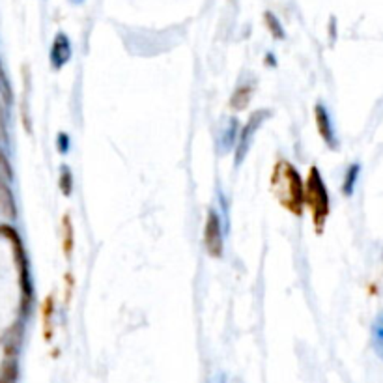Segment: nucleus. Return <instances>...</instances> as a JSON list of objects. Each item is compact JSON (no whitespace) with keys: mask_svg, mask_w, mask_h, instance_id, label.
<instances>
[{"mask_svg":"<svg viewBox=\"0 0 383 383\" xmlns=\"http://www.w3.org/2000/svg\"><path fill=\"white\" fill-rule=\"evenodd\" d=\"M271 191L279 204L294 215L303 213V182L297 169L292 163L281 159L277 161L271 174Z\"/></svg>","mask_w":383,"mask_h":383,"instance_id":"1","label":"nucleus"},{"mask_svg":"<svg viewBox=\"0 0 383 383\" xmlns=\"http://www.w3.org/2000/svg\"><path fill=\"white\" fill-rule=\"evenodd\" d=\"M303 206L309 208L314 228L320 234L327 217H329V191H327L326 182H323L322 174L316 167L309 170L306 182L303 184Z\"/></svg>","mask_w":383,"mask_h":383,"instance_id":"2","label":"nucleus"},{"mask_svg":"<svg viewBox=\"0 0 383 383\" xmlns=\"http://www.w3.org/2000/svg\"><path fill=\"white\" fill-rule=\"evenodd\" d=\"M0 234L4 235L6 240L11 243V249H13V258H16V266L19 271V282H21V294H23V299H21V309L26 314V311L30 309L32 294H34V288H32L30 282V270H28V258H26L25 247H23V241H21L19 234L16 230L11 228L10 225L0 226Z\"/></svg>","mask_w":383,"mask_h":383,"instance_id":"3","label":"nucleus"},{"mask_svg":"<svg viewBox=\"0 0 383 383\" xmlns=\"http://www.w3.org/2000/svg\"><path fill=\"white\" fill-rule=\"evenodd\" d=\"M223 219L221 215L211 208L208 211V217H206L204 225V247L208 250V255L213 256V258H221L223 256V226H221Z\"/></svg>","mask_w":383,"mask_h":383,"instance_id":"4","label":"nucleus"},{"mask_svg":"<svg viewBox=\"0 0 383 383\" xmlns=\"http://www.w3.org/2000/svg\"><path fill=\"white\" fill-rule=\"evenodd\" d=\"M270 114L271 113L270 111H266V109H260V111H256V113L250 114L249 122L245 123V128L241 129L240 137H238V146H235V155H234L235 165L243 163V159H245L247 152H249V148H250V143H252V137H255V133L258 131L262 122H264Z\"/></svg>","mask_w":383,"mask_h":383,"instance_id":"5","label":"nucleus"},{"mask_svg":"<svg viewBox=\"0 0 383 383\" xmlns=\"http://www.w3.org/2000/svg\"><path fill=\"white\" fill-rule=\"evenodd\" d=\"M314 116H316V128L320 137L323 138V143L329 146L331 150L338 148V138L335 133V128H333L331 116H329V111L323 107L322 103H318L316 109H314Z\"/></svg>","mask_w":383,"mask_h":383,"instance_id":"6","label":"nucleus"},{"mask_svg":"<svg viewBox=\"0 0 383 383\" xmlns=\"http://www.w3.org/2000/svg\"><path fill=\"white\" fill-rule=\"evenodd\" d=\"M72 58V45H70V41L64 34L57 36L55 40V45H52L51 51V64L55 70H62V67L66 66L67 62Z\"/></svg>","mask_w":383,"mask_h":383,"instance_id":"7","label":"nucleus"},{"mask_svg":"<svg viewBox=\"0 0 383 383\" xmlns=\"http://www.w3.org/2000/svg\"><path fill=\"white\" fill-rule=\"evenodd\" d=\"M240 137V122H238V118H230L228 122H226L225 131L221 133L219 138V146L223 152H230V150L235 146V140Z\"/></svg>","mask_w":383,"mask_h":383,"instance_id":"8","label":"nucleus"},{"mask_svg":"<svg viewBox=\"0 0 383 383\" xmlns=\"http://www.w3.org/2000/svg\"><path fill=\"white\" fill-rule=\"evenodd\" d=\"M359 174H361V165L353 163L348 167L346 176H344V184H343V193L346 196H352L353 191H355V185H357Z\"/></svg>","mask_w":383,"mask_h":383,"instance_id":"9","label":"nucleus"},{"mask_svg":"<svg viewBox=\"0 0 383 383\" xmlns=\"http://www.w3.org/2000/svg\"><path fill=\"white\" fill-rule=\"evenodd\" d=\"M250 96H252V87H240L235 88L234 96L230 99V107L234 109V111H243L247 107V103H249Z\"/></svg>","mask_w":383,"mask_h":383,"instance_id":"10","label":"nucleus"},{"mask_svg":"<svg viewBox=\"0 0 383 383\" xmlns=\"http://www.w3.org/2000/svg\"><path fill=\"white\" fill-rule=\"evenodd\" d=\"M372 348L376 355L383 359V312L372 323Z\"/></svg>","mask_w":383,"mask_h":383,"instance_id":"11","label":"nucleus"},{"mask_svg":"<svg viewBox=\"0 0 383 383\" xmlns=\"http://www.w3.org/2000/svg\"><path fill=\"white\" fill-rule=\"evenodd\" d=\"M0 206H2V211H4L6 215H10V217L16 215V204H13L10 189H8L2 182H0Z\"/></svg>","mask_w":383,"mask_h":383,"instance_id":"12","label":"nucleus"},{"mask_svg":"<svg viewBox=\"0 0 383 383\" xmlns=\"http://www.w3.org/2000/svg\"><path fill=\"white\" fill-rule=\"evenodd\" d=\"M58 185H60L62 193L66 194V196H70L73 191V174L72 170H70V167H62L60 169V179H58Z\"/></svg>","mask_w":383,"mask_h":383,"instance_id":"13","label":"nucleus"},{"mask_svg":"<svg viewBox=\"0 0 383 383\" xmlns=\"http://www.w3.org/2000/svg\"><path fill=\"white\" fill-rule=\"evenodd\" d=\"M64 250H66V256L70 258L73 250V225L70 217H64Z\"/></svg>","mask_w":383,"mask_h":383,"instance_id":"14","label":"nucleus"},{"mask_svg":"<svg viewBox=\"0 0 383 383\" xmlns=\"http://www.w3.org/2000/svg\"><path fill=\"white\" fill-rule=\"evenodd\" d=\"M43 326H45V338L49 340L51 338V316H52V299L47 297L45 303H43Z\"/></svg>","mask_w":383,"mask_h":383,"instance_id":"15","label":"nucleus"},{"mask_svg":"<svg viewBox=\"0 0 383 383\" xmlns=\"http://www.w3.org/2000/svg\"><path fill=\"white\" fill-rule=\"evenodd\" d=\"M57 148L60 153H67L72 148V138L67 137V133H60L57 137Z\"/></svg>","mask_w":383,"mask_h":383,"instance_id":"16","label":"nucleus"},{"mask_svg":"<svg viewBox=\"0 0 383 383\" xmlns=\"http://www.w3.org/2000/svg\"><path fill=\"white\" fill-rule=\"evenodd\" d=\"M0 92L4 94L6 99H10V84H8L6 73L4 70H2V64H0Z\"/></svg>","mask_w":383,"mask_h":383,"instance_id":"17","label":"nucleus"},{"mask_svg":"<svg viewBox=\"0 0 383 383\" xmlns=\"http://www.w3.org/2000/svg\"><path fill=\"white\" fill-rule=\"evenodd\" d=\"M208 383H228L226 382V376L225 374H215V376H211V379Z\"/></svg>","mask_w":383,"mask_h":383,"instance_id":"18","label":"nucleus"},{"mask_svg":"<svg viewBox=\"0 0 383 383\" xmlns=\"http://www.w3.org/2000/svg\"><path fill=\"white\" fill-rule=\"evenodd\" d=\"M0 169L2 170H6V174H8V176H10V167H8V161H6V157L4 155H2V152H0Z\"/></svg>","mask_w":383,"mask_h":383,"instance_id":"19","label":"nucleus"}]
</instances>
